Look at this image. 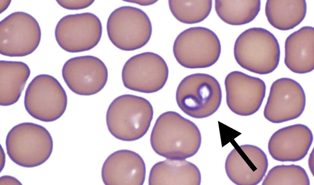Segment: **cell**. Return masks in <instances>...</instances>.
<instances>
[{
  "label": "cell",
  "mask_w": 314,
  "mask_h": 185,
  "mask_svg": "<svg viewBox=\"0 0 314 185\" xmlns=\"http://www.w3.org/2000/svg\"><path fill=\"white\" fill-rule=\"evenodd\" d=\"M64 80L70 89L80 95L95 94L106 85L107 68L98 57L90 55L76 57L67 60L62 69Z\"/></svg>",
  "instance_id": "obj_12"
},
{
  "label": "cell",
  "mask_w": 314,
  "mask_h": 185,
  "mask_svg": "<svg viewBox=\"0 0 314 185\" xmlns=\"http://www.w3.org/2000/svg\"><path fill=\"white\" fill-rule=\"evenodd\" d=\"M7 153L17 165L33 168L45 162L52 152L53 141L48 131L40 125L24 122L13 127L6 138Z\"/></svg>",
  "instance_id": "obj_4"
},
{
  "label": "cell",
  "mask_w": 314,
  "mask_h": 185,
  "mask_svg": "<svg viewBox=\"0 0 314 185\" xmlns=\"http://www.w3.org/2000/svg\"><path fill=\"white\" fill-rule=\"evenodd\" d=\"M108 37L112 43L124 51H133L146 45L151 38L152 27L147 14L138 8L119 7L109 16L107 23Z\"/></svg>",
  "instance_id": "obj_7"
},
{
  "label": "cell",
  "mask_w": 314,
  "mask_h": 185,
  "mask_svg": "<svg viewBox=\"0 0 314 185\" xmlns=\"http://www.w3.org/2000/svg\"><path fill=\"white\" fill-rule=\"evenodd\" d=\"M153 110L149 102L133 95H120L109 105L106 122L110 133L114 137L132 141L143 137L147 131L153 118Z\"/></svg>",
  "instance_id": "obj_2"
},
{
  "label": "cell",
  "mask_w": 314,
  "mask_h": 185,
  "mask_svg": "<svg viewBox=\"0 0 314 185\" xmlns=\"http://www.w3.org/2000/svg\"><path fill=\"white\" fill-rule=\"evenodd\" d=\"M305 104V93L299 83L289 78L279 79L271 86L264 116L274 123L294 120L301 115Z\"/></svg>",
  "instance_id": "obj_13"
},
{
  "label": "cell",
  "mask_w": 314,
  "mask_h": 185,
  "mask_svg": "<svg viewBox=\"0 0 314 185\" xmlns=\"http://www.w3.org/2000/svg\"><path fill=\"white\" fill-rule=\"evenodd\" d=\"M268 165L267 156L255 146L245 144L234 148L226 159L225 168L229 179L238 185H256L262 180Z\"/></svg>",
  "instance_id": "obj_15"
},
{
  "label": "cell",
  "mask_w": 314,
  "mask_h": 185,
  "mask_svg": "<svg viewBox=\"0 0 314 185\" xmlns=\"http://www.w3.org/2000/svg\"><path fill=\"white\" fill-rule=\"evenodd\" d=\"M0 185H22L16 178L9 176H3L0 178Z\"/></svg>",
  "instance_id": "obj_26"
},
{
  "label": "cell",
  "mask_w": 314,
  "mask_h": 185,
  "mask_svg": "<svg viewBox=\"0 0 314 185\" xmlns=\"http://www.w3.org/2000/svg\"><path fill=\"white\" fill-rule=\"evenodd\" d=\"M177 104L188 115L196 118L208 117L214 113L220 105L221 88L213 76L197 73L184 78L176 92Z\"/></svg>",
  "instance_id": "obj_5"
},
{
  "label": "cell",
  "mask_w": 314,
  "mask_h": 185,
  "mask_svg": "<svg viewBox=\"0 0 314 185\" xmlns=\"http://www.w3.org/2000/svg\"><path fill=\"white\" fill-rule=\"evenodd\" d=\"M224 84L227 104L234 113L248 116L259 109L266 91L265 84L262 80L234 71L227 76Z\"/></svg>",
  "instance_id": "obj_14"
},
{
  "label": "cell",
  "mask_w": 314,
  "mask_h": 185,
  "mask_svg": "<svg viewBox=\"0 0 314 185\" xmlns=\"http://www.w3.org/2000/svg\"><path fill=\"white\" fill-rule=\"evenodd\" d=\"M94 0H56L62 7L69 10H76L86 8L91 5Z\"/></svg>",
  "instance_id": "obj_25"
},
{
  "label": "cell",
  "mask_w": 314,
  "mask_h": 185,
  "mask_svg": "<svg viewBox=\"0 0 314 185\" xmlns=\"http://www.w3.org/2000/svg\"><path fill=\"white\" fill-rule=\"evenodd\" d=\"M11 1V0H0L1 13L8 7L10 4Z\"/></svg>",
  "instance_id": "obj_28"
},
{
  "label": "cell",
  "mask_w": 314,
  "mask_h": 185,
  "mask_svg": "<svg viewBox=\"0 0 314 185\" xmlns=\"http://www.w3.org/2000/svg\"><path fill=\"white\" fill-rule=\"evenodd\" d=\"M124 1L138 4L143 6H147L153 5L156 3L157 0H128Z\"/></svg>",
  "instance_id": "obj_27"
},
{
  "label": "cell",
  "mask_w": 314,
  "mask_h": 185,
  "mask_svg": "<svg viewBox=\"0 0 314 185\" xmlns=\"http://www.w3.org/2000/svg\"><path fill=\"white\" fill-rule=\"evenodd\" d=\"M170 10L174 17L182 23L192 24L203 21L211 11L212 1L169 0Z\"/></svg>",
  "instance_id": "obj_23"
},
{
  "label": "cell",
  "mask_w": 314,
  "mask_h": 185,
  "mask_svg": "<svg viewBox=\"0 0 314 185\" xmlns=\"http://www.w3.org/2000/svg\"><path fill=\"white\" fill-rule=\"evenodd\" d=\"M150 141L153 150L159 155L168 159L184 160L197 153L201 137L194 123L177 112L169 111L157 119Z\"/></svg>",
  "instance_id": "obj_1"
},
{
  "label": "cell",
  "mask_w": 314,
  "mask_h": 185,
  "mask_svg": "<svg viewBox=\"0 0 314 185\" xmlns=\"http://www.w3.org/2000/svg\"><path fill=\"white\" fill-rule=\"evenodd\" d=\"M309 178L305 169L292 164L275 166L268 172L262 185H309Z\"/></svg>",
  "instance_id": "obj_24"
},
{
  "label": "cell",
  "mask_w": 314,
  "mask_h": 185,
  "mask_svg": "<svg viewBox=\"0 0 314 185\" xmlns=\"http://www.w3.org/2000/svg\"><path fill=\"white\" fill-rule=\"evenodd\" d=\"M284 62L292 72H309L314 68V28H301L289 35L285 42Z\"/></svg>",
  "instance_id": "obj_18"
},
{
  "label": "cell",
  "mask_w": 314,
  "mask_h": 185,
  "mask_svg": "<svg viewBox=\"0 0 314 185\" xmlns=\"http://www.w3.org/2000/svg\"><path fill=\"white\" fill-rule=\"evenodd\" d=\"M30 74L28 66L20 61H0V105H12L19 100Z\"/></svg>",
  "instance_id": "obj_20"
},
{
  "label": "cell",
  "mask_w": 314,
  "mask_h": 185,
  "mask_svg": "<svg viewBox=\"0 0 314 185\" xmlns=\"http://www.w3.org/2000/svg\"><path fill=\"white\" fill-rule=\"evenodd\" d=\"M313 139L311 131L305 125L297 124L287 126L272 134L268 143V151L278 161H298L307 154Z\"/></svg>",
  "instance_id": "obj_16"
},
{
  "label": "cell",
  "mask_w": 314,
  "mask_h": 185,
  "mask_svg": "<svg viewBox=\"0 0 314 185\" xmlns=\"http://www.w3.org/2000/svg\"><path fill=\"white\" fill-rule=\"evenodd\" d=\"M200 171L193 164L184 160L167 159L159 162L151 168L149 177L150 185H199Z\"/></svg>",
  "instance_id": "obj_19"
},
{
  "label": "cell",
  "mask_w": 314,
  "mask_h": 185,
  "mask_svg": "<svg viewBox=\"0 0 314 185\" xmlns=\"http://www.w3.org/2000/svg\"><path fill=\"white\" fill-rule=\"evenodd\" d=\"M173 50L176 60L183 67L204 68L217 62L221 46L213 31L206 28L195 27L187 29L178 35Z\"/></svg>",
  "instance_id": "obj_6"
},
{
  "label": "cell",
  "mask_w": 314,
  "mask_h": 185,
  "mask_svg": "<svg viewBox=\"0 0 314 185\" xmlns=\"http://www.w3.org/2000/svg\"><path fill=\"white\" fill-rule=\"evenodd\" d=\"M102 34L100 20L91 13L66 15L58 22L56 40L67 52L74 53L89 50L96 46Z\"/></svg>",
  "instance_id": "obj_10"
},
{
  "label": "cell",
  "mask_w": 314,
  "mask_h": 185,
  "mask_svg": "<svg viewBox=\"0 0 314 185\" xmlns=\"http://www.w3.org/2000/svg\"><path fill=\"white\" fill-rule=\"evenodd\" d=\"M67 103L66 92L59 81L46 74L36 76L25 91L24 104L28 113L44 122H51L60 118Z\"/></svg>",
  "instance_id": "obj_8"
},
{
  "label": "cell",
  "mask_w": 314,
  "mask_h": 185,
  "mask_svg": "<svg viewBox=\"0 0 314 185\" xmlns=\"http://www.w3.org/2000/svg\"><path fill=\"white\" fill-rule=\"evenodd\" d=\"M41 29L30 14L16 12L0 22V53L10 57H21L33 53L41 39Z\"/></svg>",
  "instance_id": "obj_9"
},
{
  "label": "cell",
  "mask_w": 314,
  "mask_h": 185,
  "mask_svg": "<svg viewBox=\"0 0 314 185\" xmlns=\"http://www.w3.org/2000/svg\"><path fill=\"white\" fill-rule=\"evenodd\" d=\"M307 5L304 0H269L265 14L269 23L279 30H288L298 25L306 16Z\"/></svg>",
  "instance_id": "obj_21"
},
{
  "label": "cell",
  "mask_w": 314,
  "mask_h": 185,
  "mask_svg": "<svg viewBox=\"0 0 314 185\" xmlns=\"http://www.w3.org/2000/svg\"><path fill=\"white\" fill-rule=\"evenodd\" d=\"M234 54L243 68L261 75L274 71L279 64L280 48L274 35L267 30L254 27L246 30L237 38Z\"/></svg>",
  "instance_id": "obj_3"
},
{
  "label": "cell",
  "mask_w": 314,
  "mask_h": 185,
  "mask_svg": "<svg viewBox=\"0 0 314 185\" xmlns=\"http://www.w3.org/2000/svg\"><path fill=\"white\" fill-rule=\"evenodd\" d=\"M216 12L219 18L230 25H240L253 21L260 9L259 0L215 1Z\"/></svg>",
  "instance_id": "obj_22"
},
{
  "label": "cell",
  "mask_w": 314,
  "mask_h": 185,
  "mask_svg": "<svg viewBox=\"0 0 314 185\" xmlns=\"http://www.w3.org/2000/svg\"><path fill=\"white\" fill-rule=\"evenodd\" d=\"M146 167L136 153L123 149L110 154L102 168V181L106 185H141L144 182Z\"/></svg>",
  "instance_id": "obj_17"
},
{
  "label": "cell",
  "mask_w": 314,
  "mask_h": 185,
  "mask_svg": "<svg viewBox=\"0 0 314 185\" xmlns=\"http://www.w3.org/2000/svg\"><path fill=\"white\" fill-rule=\"evenodd\" d=\"M166 63L159 55L152 52L134 55L125 62L121 76L124 86L129 90L151 93L161 90L168 79Z\"/></svg>",
  "instance_id": "obj_11"
}]
</instances>
